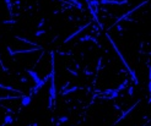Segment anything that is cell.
<instances>
[{"label": "cell", "mask_w": 151, "mask_h": 126, "mask_svg": "<svg viewBox=\"0 0 151 126\" xmlns=\"http://www.w3.org/2000/svg\"><path fill=\"white\" fill-rule=\"evenodd\" d=\"M107 38H108V40H109V43L112 44L113 49H114V51H116V53H117V55L119 56V59L122 60V62L124 64V66L127 67V70L129 71V74H130V76H131V80L134 81V83H135V85H138V83H139V80H138V77H136V75H135V71H134V70H131V69H130V66H129V64H128V61L125 60L124 55L122 54V51L119 50V48L117 47V44L114 43V40H113V39L111 38V36H109L108 33H107Z\"/></svg>", "instance_id": "cell-2"}, {"label": "cell", "mask_w": 151, "mask_h": 126, "mask_svg": "<svg viewBox=\"0 0 151 126\" xmlns=\"http://www.w3.org/2000/svg\"><path fill=\"white\" fill-rule=\"evenodd\" d=\"M79 42H81V43H84V42H93V43H97V40H96L92 36H89V34H86L84 37H80V38H79Z\"/></svg>", "instance_id": "cell-11"}, {"label": "cell", "mask_w": 151, "mask_h": 126, "mask_svg": "<svg viewBox=\"0 0 151 126\" xmlns=\"http://www.w3.org/2000/svg\"><path fill=\"white\" fill-rule=\"evenodd\" d=\"M26 72L28 74V76L32 78V81L34 82V85H36V83H38L39 81H41V77H39V75L36 71H33V70H26Z\"/></svg>", "instance_id": "cell-7"}, {"label": "cell", "mask_w": 151, "mask_h": 126, "mask_svg": "<svg viewBox=\"0 0 151 126\" xmlns=\"http://www.w3.org/2000/svg\"><path fill=\"white\" fill-rule=\"evenodd\" d=\"M90 25H91V23L89 22V23H86V25H84V26H81V27L79 28V29H76V31L73 33V34H70L69 37H67V39H64V43H68V42H70V40H71L74 37H76V36H78V34H80V33L82 32V31H85V28H87Z\"/></svg>", "instance_id": "cell-6"}, {"label": "cell", "mask_w": 151, "mask_h": 126, "mask_svg": "<svg viewBox=\"0 0 151 126\" xmlns=\"http://www.w3.org/2000/svg\"><path fill=\"white\" fill-rule=\"evenodd\" d=\"M5 4H6V6H7V10H9L10 16H12V3H11V0H5Z\"/></svg>", "instance_id": "cell-16"}, {"label": "cell", "mask_w": 151, "mask_h": 126, "mask_svg": "<svg viewBox=\"0 0 151 126\" xmlns=\"http://www.w3.org/2000/svg\"><path fill=\"white\" fill-rule=\"evenodd\" d=\"M80 89V87H78V86H74V87H71L70 89H64V92H63V94L64 96H67V94L69 93H73V92H76V91H79Z\"/></svg>", "instance_id": "cell-14"}, {"label": "cell", "mask_w": 151, "mask_h": 126, "mask_svg": "<svg viewBox=\"0 0 151 126\" xmlns=\"http://www.w3.org/2000/svg\"><path fill=\"white\" fill-rule=\"evenodd\" d=\"M1 126H5V125H4V124H3V125H1Z\"/></svg>", "instance_id": "cell-23"}, {"label": "cell", "mask_w": 151, "mask_h": 126, "mask_svg": "<svg viewBox=\"0 0 151 126\" xmlns=\"http://www.w3.org/2000/svg\"><path fill=\"white\" fill-rule=\"evenodd\" d=\"M49 77H50V75L48 74V75H45L44 78H41V81H39L38 83H36V85L33 86V88H32V93L31 94H36L38 91H41V89L45 86V83L49 81Z\"/></svg>", "instance_id": "cell-4"}, {"label": "cell", "mask_w": 151, "mask_h": 126, "mask_svg": "<svg viewBox=\"0 0 151 126\" xmlns=\"http://www.w3.org/2000/svg\"><path fill=\"white\" fill-rule=\"evenodd\" d=\"M68 120H69V116H67V115L60 116V118L58 119V121H56V125H62V124H64V122H67Z\"/></svg>", "instance_id": "cell-15"}, {"label": "cell", "mask_w": 151, "mask_h": 126, "mask_svg": "<svg viewBox=\"0 0 151 126\" xmlns=\"http://www.w3.org/2000/svg\"><path fill=\"white\" fill-rule=\"evenodd\" d=\"M138 104H139V102H138V103H135V104L133 105V107H130V108H129V109L127 110V111H124L123 114L120 115V118H119V119H118V120L116 121V124H118V122H120V121L123 120V119H125V116L128 115V114H129V113H130V111H133V110H134V108H135V107H136V105H138Z\"/></svg>", "instance_id": "cell-10"}, {"label": "cell", "mask_w": 151, "mask_h": 126, "mask_svg": "<svg viewBox=\"0 0 151 126\" xmlns=\"http://www.w3.org/2000/svg\"><path fill=\"white\" fill-rule=\"evenodd\" d=\"M26 81H27V78H26V77H21V82H26Z\"/></svg>", "instance_id": "cell-22"}, {"label": "cell", "mask_w": 151, "mask_h": 126, "mask_svg": "<svg viewBox=\"0 0 151 126\" xmlns=\"http://www.w3.org/2000/svg\"><path fill=\"white\" fill-rule=\"evenodd\" d=\"M43 34H45V29H42V28H39L37 32L34 33V36L36 37H39V36H43Z\"/></svg>", "instance_id": "cell-17"}, {"label": "cell", "mask_w": 151, "mask_h": 126, "mask_svg": "<svg viewBox=\"0 0 151 126\" xmlns=\"http://www.w3.org/2000/svg\"><path fill=\"white\" fill-rule=\"evenodd\" d=\"M67 70L70 72V74H73L74 76H79V72L78 71H74V70H71V69H67Z\"/></svg>", "instance_id": "cell-19"}, {"label": "cell", "mask_w": 151, "mask_h": 126, "mask_svg": "<svg viewBox=\"0 0 151 126\" xmlns=\"http://www.w3.org/2000/svg\"><path fill=\"white\" fill-rule=\"evenodd\" d=\"M129 94H130V96H133V94H134V87L129 88Z\"/></svg>", "instance_id": "cell-21"}, {"label": "cell", "mask_w": 151, "mask_h": 126, "mask_svg": "<svg viewBox=\"0 0 151 126\" xmlns=\"http://www.w3.org/2000/svg\"><path fill=\"white\" fill-rule=\"evenodd\" d=\"M101 4L103 5H124L129 4L128 0H100Z\"/></svg>", "instance_id": "cell-5"}, {"label": "cell", "mask_w": 151, "mask_h": 126, "mask_svg": "<svg viewBox=\"0 0 151 126\" xmlns=\"http://www.w3.org/2000/svg\"><path fill=\"white\" fill-rule=\"evenodd\" d=\"M50 56H52V71H50V88H49V100H48V108H52L53 107V102L55 100L56 97V88H55V70H54V53L52 51L50 53Z\"/></svg>", "instance_id": "cell-1"}, {"label": "cell", "mask_w": 151, "mask_h": 126, "mask_svg": "<svg viewBox=\"0 0 151 126\" xmlns=\"http://www.w3.org/2000/svg\"><path fill=\"white\" fill-rule=\"evenodd\" d=\"M31 102H32V94H28V96L22 94V96H21V105H22V107H27V105H30L31 104Z\"/></svg>", "instance_id": "cell-8"}, {"label": "cell", "mask_w": 151, "mask_h": 126, "mask_svg": "<svg viewBox=\"0 0 151 126\" xmlns=\"http://www.w3.org/2000/svg\"><path fill=\"white\" fill-rule=\"evenodd\" d=\"M44 23H45V18H41V21L38 22V29L43 27V26H44Z\"/></svg>", "instance_id": "cell-18"}, {"label": "cell", "mask_w": 151, "mask_h": 126, "mask_svg": "<svg viewBox=\"0 0 151 126\" xmlns=\"http://www.w3.org/2000/svg\"><path fill=\"white\" fill-rule=\"evenodd\" d=\"M43 48L42 47H33V48H31V49H20V50H14L10 48V47H7V51H9V54L10 55H17V54H26V53H33V51H38V50H42Z\"/></svg>", "instance_id": "cell-3"}, {"label": "cell", "mask_w": 151, "mask_h": 126, "mask_svg": "<svg viewBox=\"0 0 151 126\" xmlns=\"http://www.w3.org/2000/svg\"><path fill=\"white\" fill-rule=\"evenodd\" d=\"M0 89H6V91H11V92H15V93L22 94V92H21V91H18V89L11 87V86H5V85H3V83H0Z\"/></svg>", "instance_id": "cell-12"}, {"label": "cell", "mask_w": 151, "mask_h": 126, "mask_svg": "<svg viewBox=\"0 0 151 126\" xmlns=\"http://www.w3.org/2000/svg\"><path fill=\"white\" fill-rule=\"evenodd\" d=\"M12 122H14V118H12L11 115H5V118H4V125H11Z\"/></svg>", "instance_id": "cell-13"}, {"label": "cell", "mask_w": 151, "mask_h": 126, "mask_svg": "<svg viewBox=\"0 0 151 126\" xmlns=\"http://www.w3.org/2000/svg\"><path fill=\"white\" fill-rule=\"evenodd\" d=\"M15 38H16L17 40H20V42H23V43H27V44H30V45H32V47H41L39 44L33 43L32 40H30V39L25 38V37H20V36H15Z\"/></svg>", "instance_id": "cell-9"}, {"label": "cell", "mask_w": 151, "mask_h": 126, "mask_svg": "<svg viewBox=\"0 0 151 126\" xmlns=\"http://www.w3.org/2000/svg\"><path fill=\"white\" fill-rule=\"evenodd\" d=\"M0 65H1V66H3V71H7V69H6V66L5 65H4V64H3V60H1V58H0Z\"/></svg>", "instance_id": "cell-20"}]
</instances>
